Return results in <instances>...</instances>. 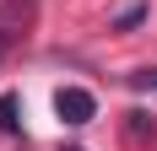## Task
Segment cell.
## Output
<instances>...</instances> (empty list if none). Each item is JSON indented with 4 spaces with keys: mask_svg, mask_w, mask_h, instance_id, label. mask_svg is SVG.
<instances>
[{
    "mask_svg": "<svg viewBox=\"0 0 157 151\" xmlns=\"http://www.w3.org/2000/svg\"><path fill=\"white\" fill-rule=\"evenodd\" d=\"M54 113H60L71 130H81V124L98 119V97L87 87H60V92H54Z\"/></svg>",
    "mask_w": 157,
    "mask_h": 151,
    "instance_id": "cell-1",
    "label": "cell"
},
{
    "mask_svg": "<svg viewBox=\"0 0 157 151\" xmlns=\"http://www.w3.org/2000/svg\"><path fill=\"white\" fill-rule=\"evenodd\" d=\"M0 130H6V135H22V119H16V97L11 92L0 97Z\"/></svg>",
    "mask_w": 157,
    "mask_h": 151,
    "instance_id": "cell-2",
    "label": "cell"
},
{
    "mask_svg": "<svg viewBox=\"0 0 157 151\" xmlns=\"http://www.w3.org/2000/svg\"><path fill=\"white\" fill-rule=\"evenodd\" d=\"M141 22H146V6H141V0H136V6H125V11L114 16V27H119V32H130V27H141Z\"/></svg>",
    "mask_w": 157,
    "mask_h": 151,
    "instance_id": "cell-3",
    "label": "cell"
},
{
    "mask_svg": "<svg viewBox=\"0 0 157 151\" xmlns=\"http://www.w3.org/2000/svg\"><path fill=\"white\" fill-rule=\"evenodd\" d=\"M130 87H136V92H157V70H136Z\"/></svg>",
    "mask_w": 157,
    "mask_h": 151,
    "instance_id": "cell-4",
    "label": "cell"
},
{
    "mask_svg": "<svg viewBox=\"0 0 157 151\" xmlns=\"http://www.w3.org/2000/svg\"><path fill=\"white\" fill-rule=\"evenodd\" d=\"M6 49H11V32H0V60H6Z\"/></svg>",
    "mask_w": 157,
    "mask_h": 151,
    "instance_id": "cell-5",
    "label": "cell"
}]
</instances>
